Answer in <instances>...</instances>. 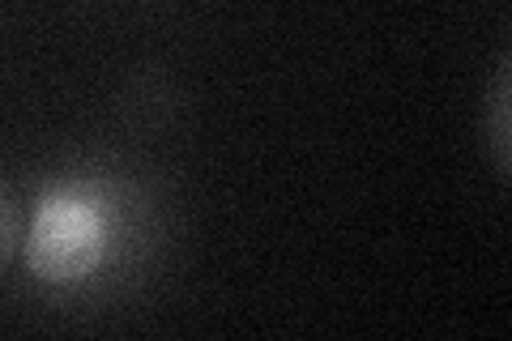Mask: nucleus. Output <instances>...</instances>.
I'll return each instance as SVG.
<instances>
[{
  "label": "nucleus",
  "instance_id": "f257e3e1",
  "mask_svg": "<svg viewBox=\"0 0 512 341\" xmlns=\"http://www.w3.org/2000/svg\"><path fill=\"white\" fill-rule=\"evenodd\" d=\"M158 243L146 184L120 171L77 167L39 180L26 201L18 261L52 299H99L124 286Z\"/></svg>",
  "mask_w": 512,
  "mask_h": 341
},
{
  "label": "nucleus",
  "instance_id": "f03ea898",
  "mask_svg": "<svg viewBox=\"0 0 512 341\" xmlns=\"http://www.w3.org/2000/svg\"><path fill=\"white\" fill-rule=\"evenodd\" d=\"M22 222H26V205L13 197V188L0 184V273H5L13 261H18Z\"/></svg>",
  "mask_w": 512,
  "mask_h": 341
},
{
  "label": "nucleus",
  "instance_id": "7ed1b4c3",
  "mask_svg": "<svg viewBox=\"0 0 512 341\" xmlns=\"http://www.w3.org/2000/svg\"><path fill=\"white\" fill-rule=\"evenodd\" d=\"M491 150H495V167L504 175L508 171V64L495 77V94H491Z\"/></svg>",
  "mask_w": 512,
  "mask_h": 341
}]
</instances>
